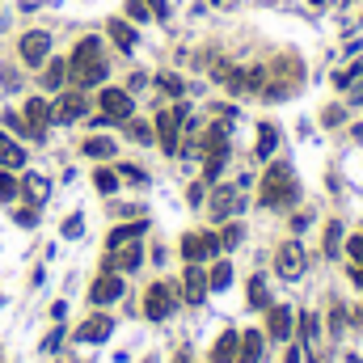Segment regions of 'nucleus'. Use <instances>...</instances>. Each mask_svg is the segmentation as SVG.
Wrapping results in <instances>:
<instances>
[{"label":"nucleus","mask_w":363,"mask_h":363,"mask_svg":"<svg viewBox=\"0 0 363 363\" xmlns=\"http://www.w3.org/2000/svg\"><path fill=\"white\" fill-rule=\"evenodd\" d=\"M106 72H110V60L101 55V38H93V34L81 38L77 51H72V60H68V81L77 89H93V85L106 81Z\"/></svg>","instance_id":"f257e3e1"},{"label":"nucleus","mask_w":363,"mask_h":363,"mask_svg":"<svg viewBox=\"0 0 363 363\" xmlns=\"http://www.w3.org/2000/svg\"><path fill=\"white\" fill-rule=\"evenodd\" d=\"M262 207H291L300 199V182H296V169L287 161H274L262 178Z\"/></svg>","instance_id":"f03ea898"},{"label":"nucleus","mask_w":363,"mask_h":363,"mask_svg":"<svg viewBox=\"0 0 363 363\" xmlns=\"http://www.w3.org/2000/svg\"><path fill=\"white\" fill-rule=\"evenodd\" d=\"M174 308H178V287H174L169 279L152 283V287H148V296H144V313H148V321H165Z\"/></svg>","instance_id":"7ed1b4c3"},{"label":"nucleus","mask_w":363,"mask_h":363,"mask_svg":"<svg viewBox=\"0 0 363 363\" xmlns=\"http://www.w3.org/2000/svg\"><path fill=\"white\" fill-rule=\"evenodd\" d=\"M220 250H224V241L216 233H186L182 237V258L186 262H211V258H220Z\"/></svg>","instance_id":"20e7f679"},{"label":"nucleus","mask_w":363,"mask_h":363,"mask_svg":"<svg viewBox=\"0 0 363 363\" xmlns=\"http://www.w3.org/2000/svg\"><path fill=\"white\" fill-rule=\"evenodd\" d=\"M186 114H190L186 106H174V110H161V114L152 118V123H157L152 131H157V140H161V148H165L169 157L178 152V135H182V123H186Z\"/></svg>","instance_id":"39448f33"},{"label":"nucleus","mask_w":363,"mask_h":363,"mask_svg":"<svg viewBox=\"0 0 363 363\" xmlns=\"http://www.w3.org/2000/svg\"><path fill=\"white\" fill-rule=\"evenodd\" d=\"M308 267V258H304V245L300 241H283L279 250H274V274H283V279H300Z\"/></svg>","instance_id":"423d86ee"},{"label":"nucleus","mask_w":363,"mask_h":363,"mask_svg":"<svg viewBox=\"0 0 363 363\" xmlns=\"http://www.w3.org/2000/svg\"><path fill=\"white\" fill-rule=\"evenodd\" d=\"M17 51H21V64L43 68V64H47V55H51V34H47V30H30V34H21Z\"/></svg>","instance_id":"0eeeda50"},{"label":"nucleus","mask_w":363,"mask_h":363,"mask_svg":"<svg viewBox=\"0 0 363 363\" xmlns=\"http://www.w3.org/2000/svg\"><path fill=\"white\" fill-rule=\"evenodd\" d=\"M97 101H101V114H106L110 123H123V118H131V114H135L131 89H101V93H97Z\"/></svg>","instance_id":"6e6552de"},{"label":"nucleus","mask_w":363,"mask_h":363,"mask_svg":"<svg viewBox=\"0 0 363 363\" xmlns=\"http://www.w3.org/2000/svg\"><path fill=\"white\" fill-rule=\"evenodd\" d=\"M85 110H89L85 93H81V89H68L60 101H55V106H51V123H77Z\"/></svg>","instance_id":"1a4fd4ad"},{"label":"nucleus","mask_w":363,"mask_h":363,"mask_svg":"<svg viewBox=\"0 0 363 363\" xmlns=\"http://www.w3.org/2000/svg\"><path fill=\"white\" fill-rule=\"evenodd\" d=\"M118 296H123V274L106 271L101 279H93V287H89V300H93V304H114Z\"/></svg>","instance_id":"9d476101"},{"label":"nucleus","mask_w":363,"mask_h":363,"mask_svg":"<svg viewBox=\"0 0 363 363\" xmlns=\"http://www.w3.org/2000/svg\"><path fill=\"white\" fill-rule=\"evenodd\" d=\"M199 152H203V157H228V127H224V123L207 127V131L199 135Z\"/></svg>","instance_id":"9b49d317"},{"label":"nucleus","mask_w":363,"mask_h":363,"mask_svg":"<svg viewBox=\"0 0 363 363\" xmlns=\"http://www.w3.org/2000/svg\"><path fill=\"white\" fill-rule=\"evenodd\" d=\"M267 338L271 342H287L291 338V308L287 304H274L267 313Z\"/></svg>","instance_id":"f8f14e48"},{"label":"nucleus","mask_w":363,"mask_h":363,"mask_svg":"<svg viewBox=\"0 0 363 363\" xmlns=\"http://www.w3.org/2000/svg\"><path fill=\"white\" fill-rule=\"evenodd\" d=\"M207 291H211V287H207V271H203V262H190V267H186V300H190V304H203Z\"/></svg>","instance_id":"ddd939ff"},{"label":"nucleus","mask_w":363,"mask_h":363,"mask_svg":"<svg viewBox=\"0 0 363 363\" xmlns=\"http://www.w3.org/2000/svg\"><path fill=\"white\" fill-rule=\"evenodd\" d=\"M237 351H241V334L237 330H224L211 347V363H237Z\"/></svg>","instance_id":"4468645a"},{"label":"nucleus","mask_w":363,"mask_h":363,"mask_svg":"<svg viewBox=\"0 0 363 363\" xmlns=\"http://www.w3.org/2000/svg\"><path fill=\"white\" fill-rule=\"evenodd\" d=\"M26 123L43 135V131H47V123H51V106H47L43 97H30V101H26Z\"/></svg>","instance_id":"2eb2a0df"},{"label":"nucleus","mask_w":363,"mask_h":363,"mask_svg":"<svg viewBox=\"0 0 363 363\" xmlns=\"http://www.w3.org/2000/svg\"><path fill=\"white\" fill-rule=\"evenodd\" d=\"M233 207H237V190H233V186H216V194H211V216H216V220H228Z\"/></svg>","instance_id":"dca6fc26"},{"label":"nucleus","mask_w":363,"mask_h":363,"mask_svg":"<svg viewBox=\"0 0 363 363\" xmlns=\"http://www.w3.org/2000/svg\"><path fill=\"white\" fill-rule=\"evenodd\" d=\"M110 330H114V321H110V317H89V321L81 325V334H77V338H81V342H106V338H110Z\"/></svg>","instance_id":"f3484780"},{"label":"nucleus","mask_w":363,"mask_h":363,"mask_svg":"<svg viewBox=\"0 0 363 363\" xmlns=\"http://www.w3.org/2000/svg\"><path fill=\"white\" fill-rule=\"evenodd\" d=\"M258 359H262V330H250V334H241L237 363H258Z\"/></svg>","instance_id":"a211bd4d"},{"label":"nucleus","mask_w":363,"mask_h":363,"mask_svg":"<svg viewBox=\"0 0 363 363\" xmlns=\"http://www.w3.org/2000/svg\"><path fill=\"white\" fill-rule=\"evenodd\" d=\"M106 34L114 38V47H118V51H127V55H131V47H135V30H131L127 21H118V17H114V21L106 26Z\"/></svg>","instance_id":"6ab92c4d"},{"label":"nucleus","mask_w":363,"mask_h":363,"mask_svg":"<svg viewBox=\"0 0 363 363\" xmlns=\"http://www.w3.org/2000/svg\"><path fill=\"white\" fill-rule=\"evenodd\" d=\"M274 148H279V127L274 123H262L258 127V157L267 161V157H274Z\"/></svg>","instance_id":"aec40b11"},{"label":"nucleus","mask_w":363,"mask_h":363,"mask_svg":"<svg viewBox=\"0 0 363 363\" xmlns=\"http://www.w3.org/2000/svg\"><path fill=\"white\" fill-rule=\"evenodd\" d=\"M228 283H233V262H228V258H220V262L211 267V274H207V287H211V291H224Z\"/></svg>","instance_id":"412c9836"},{"label":"nucleus","mask_w":363,"mask_h":363,"mask_svg":"<svg viewBox=\"0 0 363 363\" xmlns=\"http://www.w3.org/2000/svg\"><path fill=\"white\" fill-rule=\"evenodd\" d=\"M64 81H68V64L64 60H51L47 72H43V89H60Z\"/></svg>","instance_id":"4be33fe9"},{"label":"nucleus","mask_w":363,"mask_h":363,"mask_svg":"<svg viewBox=\"0 0 363 363\" xmlns=\"http://www.w3.org/2000/svg\"><path fill=\"white\" fill-rule=\"evenodd\" d=\"M85 157H93V161L114 157V140H106V135H93V140H85Z\"/></svg>","instance_id":"5701e85b"},{"label":"nucleus","mask_w":363,"mask_h":363,"mask_svg":"<svg viewBox=\"0 0 363 363\" xmlns=\"http://www.w3.org/2000/svg\"><path fill=\"white\" fill-rule=\"evenodd\" d=\"M144 228H148V224H123V228H114V233H110V250H118V245L135 241V237H140Z\"/></svg>","instance_id":"b1692460"},{"label":"nucleus","mask_w":363,"mask_h":363,"mask_svg":"<svg viewBox=\"0 0 363 363\" xmlns=\"http://www.w3.org/2000/svg\"><path fill=\"white\" fill-rule=\"evenodd\" d=\"M127 135H131L135 144H152V140H157V131H152L144 118H131V123H127Z\"/></svg>","instance_id":"393cba45"},{"label":"nucleus","mask_w":363,"mask_h":363,"mask_svg":"<svg viewBox=\"0 0 363 363\" xmlns=\"http://www.w3.org/2000/svg\"><path fill=\"white\" fill-rule=\"evenodd\" d=\"M157 89L165 93V97H182V93H186V89H182L178 72H161V77H157Z\"/></svg>","instance_id":"a878e982"},{"label":"nucleus","mask_w":363,"mask_h":363,"mask_svg":"<svg viewBox=\"0 0 363 363\" xmlns=\"http://www.w3.org/2000/svg\"><path fill=\"white\" fill-rule=\"evenodd\" d=\"M250 304H254V308H267V279H262V274L250 279Z\"/></svg>","instance_id":"bb28decb"},{"label":"nucleus","mask_w":363,"mask_h":363,"mask_svg":"<svg viewBox=\"0 0 363 363\" xmlns=\"http://www.w3.org/2000/svg\"><path fill=\"white\" fill-rule=\"evenodd\" d=\"M93 186H97L101 194H114V190H118V174H114V169H97V174H93Z\"/></svg>","instance_id":"cd10ccee"},{"label":"nucleus","mask_w":363,"mask_h":363,"mask_svg":"<svg viewBox=\"0 0 363 363\" xmlns=\"http://www.w3.org/2000/svg\"><path fill=\"white\" fill-rule=\"evenodd\" d=\"M17 190H21V182L13 178V174H0V203H13Z\"/></svg>","instance_id":"c85d7f7f"},{"label":"nucleus","mask_w":363,"mask_h":363,"mask_svg":"<svg viewBox=\"0 0 363 363\" xmlns=\"http://www.w3.org/2000/svg\"><path fill=\"white\" fill-rule=\"evenodd\" d=\"M338 245H342V224H338V220H334V224H330V228H325V254H330V258H334V254H338Z\"/></svg>","instance_id":"c756f323"},{"label":"nucleus","mask_w":363,"mask_h":363,"mask_svg":"<svg viewBox=\"0 0 363 363\" xmlns=\"http://www.w3.org/2000/svg\"><path fill=\"white\" fill-rule=\"evenodd\" d=\"M241 237H245V228H241V224H228V228H224V237H220V241H224V250H233V245H237V241H241Z\"/></svg>","instance_id":"7c9ffc66"},{"label":"nucleus","mask_w":363,"mask_h":363,"mask_svg":"<svg viewBox=\"0 0 363 363\" xmlns=\"http://www.w3.org/2000/svg\"><path fill=\"white\" fill-rule=\"evenodd\" d=\"M26 194H30V199H47V182L43 178H26Z\"/></svg>","instance_id":"2f4dec72"},{"label":"nucleus","mask_w":363,"mask_h":363,"mask_svg":"<svg viewBox=\"0 0 363 363\" xmlns=\"http://www.w3.org/2000/svg\"><path fill=\"white\" fill-rule=\"evenodd\" d=\"M118 174H123L127 182H135V186H144V182H148V174H144V169H135V165H123Z\"/></svg>","instance_id":"473e14b6"},{"label":"nucleus","mask_w":363,"mask_h":363,"mask_svg":"<svg viewBox=\"0 0 363 363\" xmlns=\"http://www.w3.org/2000/svg\"><path fill=\"white\" fill-rule=\"evenodd\" d=\"M186 199H190V207H199V203H203V199H207V186H203V182H194V186H190V194H186Z\"/></svg>","instance_id":"72a5a7b5"},{"label":"nucleus","mask_w":363,"mask_h":363,"mask_svg":"<svg viewBox=\"0 0 363 363\" xmlns=\"http://www.w3.org/2000/svg\"><path fill=\"white\" fill-rule=\"evenodd\" d=\"M127 13L140 17V21H148V4H144V0H127Z\"/></svg>","instance_id":"f704fd0d"},{"label":"nucleus","mask_w":363,"mask_h":363,"mask_svg":"<svg viewBox=\"0 0 363 363\" xmlns=\"http://www.w3.org/2000/svg\"><path fill=\"white\" fill-rule=\"evenodd\" d=\"M347 254H351V262H363V237H351L347 241Z\"/></svg>","instance_id":"c9c22d12"},{"label":"nucleus","mask_w":363,"mask_h":363,"mask_svg":"<svg viewBox=\"0 0 363 363\" xmlns=\"http://www.w3.org/2000/svg\"><path fill=\"white\" fill-rule=\"evenodd\" d=\"M321 118H325V127H338V123H342V110H334V106H330Z\"/></svg>","instance_id":"e433bc0d"},{"label":"nucleus","mask_w":363,"mask_h":363,"mask_svg":"<svg viewBox=\"0 0 363 363\" xmlns=\"http://www.w3.org/2000/svg\"><path fill=\"white\" fill-rule=\"evenodd\" d=\"M34 220H38L34 211H17V224H21V228H34Z\"/></svg>","instance_id":"4c0bfd02"},{"label":"nucleus","mask_w":363,"mask_h":363,"mask_svg":"<svg viewBox=\"0 0 363 363\" xmlns=\"http://www.w3.org/2000/svg\"><path fill=\"white\" fill-rule=\"evenodd\" d=\"M64 237H81V220H77V216H72V220L64 224Z\"/></svg>","instance_id":"58836bf2"},{"label":"nucleus","mask_w":363,"mask_h":363,"mask_svg":"<svg viewBox=\"0 0 363 363\" xmlns=\"http://www.w3.org/2000/svg\"><path fill=\"white\" fill-rule=\"evenodd\" d=\"M351 279H355V283L363 287V262H355V267H351Z\"/></svg>","instance_id":"ea45409f"},{"label":"nucleus","mask_w":363,"mask_h":363,"mask_svg":"<svg viewBox=\"0 0 363 363\" xmlns=\"http://www.w3.org/2000/svg\"><path fill=\"white\" fill-rule=\"evenodd\" d=\"M287 363H300V347H296V351H291V355H287Z\"/></svg>","instance_id":"a19ab883"},{"label":"nucleus","mask_w":363,"mask_h":363,"mask_svg":"<svg viewBox=\"0 0 363 363\" xmlns=\"http://www.w3.org/2000/svg\"><path fill=\"white\" fill-rule=\"evenodd\" d=\"M355 101H363V85H359V93H355Z\"/></svg>","instance_id":"79ce46f5"},{"label":"nucleus","mask_w":363,"mask_h":363,"mask_svg":"<svg viewBox=\"0 0 363 363\" xmlns=\"http://www.w3.org/2000/svg\"><path fill=\"white\" fill-rule=\"evenodd\" d=\"M178 363H190V355H178Z\"/></svg>","instance_id":"37998d69"},{"label":"nucleus","mask_w":363,"mask_h":363,"mask_svg":"<svg viewBox=\"0 0 363 363\" xmlns=\"http://www.w3.org/2000/svg\"><path fill=\"white\" fill-rule=\"evenodd\" d=\"M211 4H228V0H211Z\"/></svg>","instance_id":"c03bdc74"},{"label":"nucleus","mask_w":363,"mask_h":363,"mask_svg":"<svg viewBox=\"0 0 363 363\" xmlns=\"http://www.w3.org/2000/svg\"><path fill=\"white\" fill-rule=\"evenodd\" d=\"M313 4H325V0H313Z\"/></svg>","instance_id":"a18cd8bd"}]
</instances>
